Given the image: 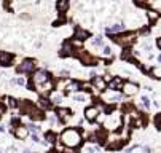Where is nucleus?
I'll return each mask as SVG.
<instances>
[{
	"instance_id": "obj_22",
	"label": "nucleus",
	"mask_w": 161,
	"mask_h": 153,
	"mask_svg": "<svg viewBox=\"0 0 161 153\" xmlns=\"http://www.w3.org/2000/svg\"><path fill=\"white\" fill-rule=\"evenodd\" d=\"M148 72L152 73L153 78H159V67H152V69H148Z\"/></svg>"
},
{
	"instance_id": "obj_23",
	"label": "nucleus",
	"mask_w": 161,
	"mask_h": 153,
	"mask_svg": "<svg viewBox=\"0 0 161 153\" xmlns=\"http://www.w3.org/2000/svg\"><path fill=\"white\" fill-rule=\"evenodd\" d=\"M102 37H96V38H93V45L94 46H102Z\"/></svg>"
},
{
	"instance_id": "obj_29",
	"label": "nucleus",
	"mask_w": 161,
	"mask_h": 153,
	"mask_svg": "<svg viewBox=\"0 0 161 153\" xmlns=\"http://www.w3.org/2000/svg\"><path fill=\"white\" fill-rule=\"evenodd\" d=\"M49 102H54V104H59V102H61V96H53V99L51 100H49Z\"/></svg>"
},
{
	"instance_id": "obj_10",
	"label": "nucleus",
	"mask_w": 161,
	"mask_h": 153,
	"mask_svg": "<svg viewBox=\"0 0 161 153\" xmlns=\"http://www.w3.org/2000/svg\"><path fill=\"white\" fill-rule=\"evenodd\" d=\"M11 61H13V56L7 53V51H0V65L2 67H7L11 64Z\"/></svg>"
},
{
	"instance_id": "obj_17",
	"label": "nucleus",
	"mask_w": 161,
	"mask_h": 153,
	"mask_svg": "<svg viewBox=\"0 0 161 153\" xmlns=\"http://www.w3.org/2000/svg\"><path fill=\"white\" fill-rule=\"evenodd\" d=\"M65 91H67V93L80 91V83H77V81H69L67 84H65Z\"/></svg>"
},
{
	"instance_id": "obj_34",
	"label": "nucleus",
	"mask_w": 161,
	"mask_h": 153,
	"mask_svg": "<svg viewBox=\"0 0 161 153\" xmlns=\"http://www.w3.org/2000/svg\"><path fill=\"white\" fill-rule=\"evenodd\" d=\"M32 140H34V142H40V139H38L37 134H32Z\"/></svg>"
},
{
	"instance_id": "obj_8",
	"label": "nucleus",
	"mask_w": 161,
	"mask_h": 153,
	"mask_svg": "<svg viewBox=\"0 0 161 153\" xmlns=\"http://www.w3.org/2000/svg\"><path fill=\"white\" fill-rule=\"evenodd\" d=\"M88 37H90V33H88V30L81 29V27H77V29H75V33H74V40H78V42H85Z\"/></svg>"
},
{
	"instance_id": "obj_14",
	"label": "nucleus",
	"mask_w": 161,
	"mask_h": 153,
	"mask_svg": "<svg viewBox=\"0 0 161 153\" xmlns=\"http://www.w3.org/2000/svg\"><path fill=\"white\" fill-rule=\"evenodd\" d=\"M58 116H59V120L61 121H69L70 120V116H72V112L69 109H59L58 110Z\"/></svg>"
},
{
	"instance_id": "obj_31",
	"label": "nucleus",
	"mask_w": 161,
	"mask_h": 153,
	"mask_svg": "<svg viewBox=\"0 0 161 153\" xmlns=\"http://www.w3.org/2000/svg\"><path fill=\"white\" fill-rule=\"evenodd\" d=\"M104 54H105V56H110V54H112V48H110V46H105V48H104Z\"/></svg>"
},
{
	"instance_id": "obj_24",
	"label": "nucleus",
	"mask_w": 161,
	"mask_h": 153,
	"mask_svg": "<svg viewBox=\"0 0 161 153\" xmlns=\"http://www.w3.org/2000/svg\"><path fill=\"white\" fill-rule=\"evenodd\" d=\"M38 102H40V107H46V109H49V107H51V104H49L48 99H43V97H42Z\"/></svg>"
},
{
	"instance_id": "obj_19",
	"label": "nucleus",
	"mask_w": 161,
	"mask_h": 153,
	"mask_svg": "<svg viewBox=\"0 0 161 153\" xmlns=\"http://www.w3.org/2000/svg\"><path fill=\"white\" fill-rule=\"evenodd\" d=\"M29 115H30L32 120H35V121H40V120H43V113H42L40 110H37V109H32V110L29 112Z\"/></svg>"
},
{
	"instance_id": "obj_26",
	"label": "nucleus",
	"mask_w": 161,
	"mask_h": 153,
	"mask_svg": "<svg viewBox=\"0 0 161 153\" xmlns=\"http://www.w3.org/2000/svg\"><path fill=\"white\" fill-rule=\"evenodd\" d=\"M14 83L21 84V86H26V78H24V77H18V78L14 80Z\"/></svg>"
},
{
	"instance_id": "obj_28",
	"label": "nucleus",
	"mask_w": 161,
	"mask_h": 153,
	"mask_svg": "<svg viewBox=\"0 0 161 153\" xmlns=\"http://www.w3.org/2000/svg\"><path fill=\"white\" fill-rule=\"evenodd\" d=\"M7 102H8V105H10V107H13V109H14L16 105H18V104H16V100H14L13 97H8V99H7Z\"/></svg>"
},
{
	"instance_id": "obj_1",
	"label": "nucleus",
	"mask_w": 161,
	"mask_h": 153,
	"mask_svg": "<svg viewBox=\"0 0 161 153\" xmlns=\"http://www.w3.org/2000/svg\"><path fill=\"white\" fill-rule=\"evenodd\" d=\"M61 144L67 148H75L81 144V134L78 129L75 128H69L61 134Z\"/></svg>"
},
{
	"instance_id": "obj_18",
	"label": "nucleus",
	"mask_w": 161,
	"mask_h": 153,
	"mask_svg": "<svg viewBox=\"0 0 161 153\" xmlns=\"http://www.w3.org/2000/svg\"><path fill=\"white\" fill-rule=\"evenodd\" d=\"M125 29V26H121V24H113V26H109L107 27V33L110 35V33H118Z\"/></svg>"
},
{
	"instance_id": "obj_2",
	"label": "nucleus",
	"mask_w": 161,
	"mask_h": 153,
	"mask_svg": "<svg viewBox=\"0 0 161 153\" xmlns=\"http://www.w3.org/2000/svg\"><path fill=\"white\" fill-rule=\"evenodd\" d=\"M113 40L121 46H129L136 40V33H125V35H113Z\"/></svg>"
},
{
	"instance_id": "obj_7",
	"label": "nucleus",
	"mask_w": 161,
	"mask_h": 153,
	"mask_svg": "<svg viewBox=\"0 0 161 153\" xmlns=\"http://www.w3.org/2000/svg\"><path fill=\"white\" fill-rule=\"evenodd\" d=\"M123 94H126V96H132V94H136L137 93V84L136 83H132V81H126V83H123Z\"/></svg>"
},
{
	"instance_id": "obj_3",
	"label": "nucleus",
	"mask_w": 161,
	"mask_h": 153,
	"mask_svg": "<svg viewBox=\"0 0 161 153\" xmlns=\"http://www.w3.org/2000/svg\"><path fill=\"white\" fill-rule=\"evenodd\" d=\"M49 80V75L45 72V70H38L34 73V78H32V84L34 86H38V84H43L45 81Z\"/></svg>"
},
{
	"instance_id": "obj_6",
	"label": "nucleus",
	"mask_w": 161,
	"mask_h": 153,
	"mask_svg": "<svg viewBox=\"0 0 161 153\" xmlns=\"http://www.w3.org/2000/svg\"><path fill=\"white\" fill-rule=\"evenodd\" d=\"M35 88H37V91L40 93V94H43V96L49 94V93H51V89H53V81H51V78H49L48 81H45L43 84H38V86H35Z\"/></svg>"
},
{
	"instance_id": "obj_27",
	"label": "nucleus",
	"mask_w": 161,
	"mask_h": 153,
	"mask_svg": "<svg viewBox=\"0 0 161 153\" xmlns=\"http://www.w3.org/2000/svg\"><path fill=\"white\" fill-rule=\"evenodd\" d=\"M38 129H40V128H38V126H35V124H30V126H29V128H27V131H32V132H34V134H37V132H38Z\"/></svg>"
},
{
	"instance_id": "obj_13",
	"label": "nucleus",
	"mask_w": 161,
	"mask_h": 153,
	"mask_svg": "<svg viewBox=\"0 0 161 153\" xmlns=\"http://www.w3.org/2000/svg\"><path fill=\"white\" fill-rule=\"evenodd\" d=\"M27 134H29V131H27L26 126H16V128H14V135H16L18 139H21V140L26 139Z\"/></svg>"
},
{
	"instance_id": "obj_37",
	"label": "nucleus",
	"mask_w": 161,
	"mask_h": 153,
	"mask_svg": "<svg viewBox=\"0 0 161 153\" xmlns=\"http://www.w3.org/2000/svg\"><path fill=\"white\" fill-rule=\"evenodd\" d=\"M61 75H64V77H67V75H69V72H67V70H62V72H61Z\"/></svg>"
},
{
	"instance_id": "obj_21",
	"label": "nucleus",
	"mask_w": 161,
	"mask_h": 153,
	"mask_svg": "<svg viewBox=\"0 0 161 153\" xmlns=\"http://www.w3.org/2000/svg\"><path fill=\"white\" fill-rule=\"evenodd\" d=\"M104 97L109 102H120L121 100V94H105Z\"/></svg>"
},
{
	"instance_id": "obj_15",
	"label": "nucleus",
	"mask_w": 161,
	"mask_h": 153,
	"mask_svg": "<svg viewBox=\"0 0 161 153\" xmlns=\"http://www.w3.org/2000/svg\"><path fill=\"white\" fill-rule=\"evenodd\" d=\"M56 8H58V11L61 14L65 13V11L69 10V0H58V2H56Z\"/></svg>"
},
{
	"instance_id": "obj_4",
	"label": "nucleus",
	"mask_w": 161,
	"mask_h": 153,
	"mask_svg": "<svg viewBox=\"0 0 161 153\" xmlns=\"http://www.w3.org/2000/svg\"><path fill=\"white\" fill-rule=\"evenodd\" d=\"M34 69H35V61H32V59H26L18 65V72H21V73L34 72Z\"/></svg>"
},
{
	"instance_id": "obj_16",
	"label": "nucleus",
	"mask_w": 161,
	"mask_h": 153,
	"mask_svg": "<svg viewBox=\"0 0 161 153\" xmlns=\"http://www.w3.org/2000/svg\"><path fill=\"white\" fill-rule=\"evenodd\" d=\"M74 54V46L70 43H64L62 49H61V56H72Z\"/></svg>"
},
{
	"instance_id": "obj_36",
	"label": "nucleus",
	"mask_w": 161,
	"mask_h": 153,
	"mask_svg": "<svg viewBox=\"0 0 161 153\" xmlns=\"http://www.w3.org/2000/svg\"><path fill=\"white\" fill-rule=\"evenodd\" d=\"M3 112H5V107H3L2 104H0V116H2V115H3Z\"/></svg>"
},
{
	"instance_id": "obj_11",
	"label": "nucleus",
	"mask_w": 161,
	"mask_h": 153,
	"mask_svg": "<svg viewBox=\"0 0 161 153\" xmlns=\"http://www.w3.org/2000/svg\"><path fill=\"white\" fill-rule=\"evenodd\" d=\"M109 88H110V91H115V89H118L123 86V78H120V77H115L113 80H110L109 83Z\"/></svg>"
},
{
	"instance_id": "obj_39",
	"label": "nucleus",
	"mask_w": 161,
	"mask_h": 153,
	"mask_svg": "<svg viewBox=\"0 0 161 153\" xmlns=\"http://www.w3.org/2000/svg\"><path fill=\"white\" fill-rule=\"evenodd\" d=\"M49 153H56V151H49Z\"/></svg>"
},
{
	"instance_id": "obj_30",
	"label": "nucleus",
	"mask_w": 161,
	"mask_h": 153,
	"mask_svg": "<svg viewBox=\"0 0 161 153\" xmlns=\"http://www.w3.org/2000/svg\"><path fill=\"white\" fill-rule=\"evenodd\" d=\"M142 102H144V107H145V109H150V100L147 97H142Z\"/></svg>"
},
{
	"instance_id": "obj_20",
	"label": "nucleus",
	"mask_w": 161,
	"mask_h": 153,
	"mask_svg": "<svg viewBox=\"0 0 161 153\" xmlns=\"http://www.w3.org/2000/svg\"><path fill=\"white\" fill-rule=\"evenodd\" d=\"M147 18L150 22H156L158 18H159V13L158 11H155V10H148V13H147Z\"/></svg>"
},
{
	"instance_id": "obj_32",
	"label": "nucleus",
	"mask_w": 161,
	"mask_h": 153,
	"mask_svg": "<svg viewBox=\"0 0 161 153\" xmlns=\"http://www.w3.org/2000/svg\"><path fill=\"white\" fill-rule=\"evenodd\" d=\"M61 151H62V153H75V151H74V148H67V147H65V148H62Z\"/></svg>"
},
{
	"instance_id": "obj_38",
	"label": "nucleus",
	"mask_w": 161,
	"mask_h": 153,
	"mask_svg": "<svg viewBox=\"0 0 161 153\" xmlns=\"http://www.w3.org/2000/svg\"><path fill=\"white\" fill-rule=\"evenodd\" d=\"M156 46L161 48V40H159V38H156Z\"/></svg>"
},
{
	"instance_id": "obj_12",
	"label": "nucleus",
	"mask_w": 161,
	"mask_h": 153,
	"mask_svg": "<svg viewBox=\"0 0 161 153\" xmlns=\"http://www.w3.org/2000/svg\"><path fill=\"white\" fill-rule=\"evenodd\" d=\"M93 83H94V86H96L99 91H104V89L107 88V83H105L104 77H93Z\"/></svg>"
},
{
	"instance_id": "obj_35",
	"label": "nucleus",
	"mask_w": 161,
	"mask_h": 153,
	"mask_svg": "<svg viewBox=\"0 0 161 153\" xmlns=\"http://www.w3.org/2000/svg\"><path fill=\"white\" fill-rule=\"evenodd\" d=\"M136 2H137L139 5H145V3H148V0H136Z\"/></svg>"
},
{
	"instance_id": "obj_9",
	"label": "nucleus",
	"mask_w": 161,
	"mask_h": 153,
	"mask_svg": "<svg viewBox=\"0 0 161 153\" xmlns=\"http://www.w3.org/2000/svg\"><path fill=\"white\" fill-rule=\"evenodd\" d=\"M99 115V109L97 107H88V109L85 110V118L90 121H94Z\"/></svg>"
},
{
	"instance_id": "obj_5",
	"label": "nucleus",
	"mask_w": 161,
	"mask_h": 153,
	"mask_svg": "<svg viewBox=\"0 0 161 153\" xmlns=\"http://www.w3.org/2000/svg\"><path fill=\"white\" fill-rule=\"evenodd\" d=\"M80 51H81V53L78 56H80V59H81L83 64H85V65H96V62H97L96 58H93L90 53H86V51H83V49H80Z\"/></svg>"
},
{
	"instance_id": "obj_33",
	"label": "nucleus",
	"mask_w": 161,
	"mask_h": 153,
	"mask_svg": "<svg viewBox=\"0 0 161 153\" xmlns=\"http://www.w3.org/2000/svg\"><path fill=\"white\" fill-rule=\"evenodd\" d=\"M75 100H86V96H75Z\"/></svg>"
},
{
	"instance_id": "obj_25",
	"label": "nucleus",
	"mask_w": 161,
	"mask_h": 153,
	"mask_svg": "<svg viewBox=\"0 0 161 153\" xmlns=\"http://www.w3.org/2000/svg\"><path fill=\"white\" fill-rule=\"evenodd\" d=\"M54 140H56V135H54L53 132H46V142H54Z\"/></svg>"
}]
</instances>
